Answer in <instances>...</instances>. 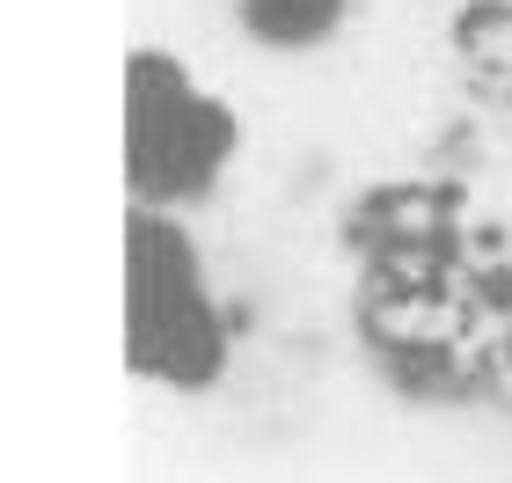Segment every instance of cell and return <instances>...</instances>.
<instances>
[{"instance_id": "cell-2", "label": "cell", "mask_w": 512, "mask_h": 483, "mask_svg": "<svg viewBox=\"0 0 512 483\" xmlns=\"http://www.w3.org/2000/svg\"><path fill=\"white\" fill-rule=\"evenodd\" d=\"M242 154V125L183 59L139 44L125 59V198L147 213H183L213 198Z\"/></svg>"}, {"instance_id": "cell-4", "label": "cell", "mask_w": 512, "mask_h": 483, "mask_svg": "<svg viewBox=\"0 0 512 483\" xmlns=\"http://www.w3.org/2000/svg\"><path fill=\"white\" fill-rule=\"evenodd\" d=\"M461 59H476L483 74H491V88L512 103V8H476V15H461Z\"/></svg>"}, {"instance_id": "cell-1", "label": "cell", "mask_w": 512, "mask_h": 483, "mask_svg": "<svg viewBox=\"0 0 512 483\" xmlns=\"http://www.w3.org/2000/svg\"><path fill=\"white\" fill-rule=\"evenodd\" d=\"M235 322H227L191 227L176 213H125V366L154 388L205 396L227 374Z\"/></svg>"}, {"instance_id": "cell-3", "label": "cell", "mask_w": 512, "mask_h": 483, "mask_svg": "<svg viewBox=\"0 0 512 483\" xmlns=\"http://www.w3.org/2000/svg\"><path fill=\"white\" fill-rule=\"evenodd\" d=\"M352 15V0H235V22L264 52H315Z\"/></svg>"}]
</instances>
